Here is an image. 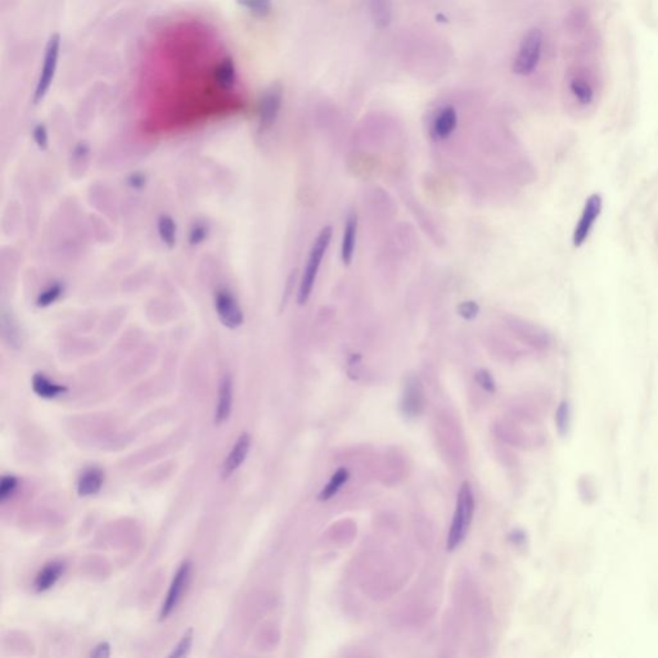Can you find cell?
Segmentation results:
<instances>
[{"mask_svg":"<svg viewBox=\"0 0 658 658\" xmlns=\"http://www.w3.org/2000/svg\"><path fill=\"white\" fill-rule=\"evenodd\" d=\"M457 122H458L457 111L452 109V106L445 107L440 111V113L433 121V135L440 139L449 137L454 131V129L457 128Z\"/></svg>","mask_w":658,"mask_h":658,"instance_id":"obj_16","label":"cell"},{"mask_svg":"<svg viewBox=\"0 0 658 658\" xmlns=\"http://www.w3.org/2000/svg\"><path fill=\"white\" fill-rule=\"evenodd\" d=\"M214 310L223 327L229 331H237L245 323V313L238 298L228 288H219L214 294Z\"/></svg>","mask_w":658,"mask_h":658,"instance_id":"obj_3","label":"cell"},{"mask_svg":"<svg viewBox=\"0 0 658 658\" xmlns=\"http://www.w3.org/2000/svg\"><path fill=\"white\" fill-rule=\"evenodd\" d=\"M157 234L160 241L168 250H173L177 245V226L174 217L162 214L157 219Z\"/></svg>","mask_w":658,"mask_h":658,"instance_id":"obj_17","label":"cell"},{"mask_svg":"<svg viewBox=\"0 0 658 658\" xmlns=\"http://www.w3.org/2000/svg\"><path fill=\"white\" fill-rule=\"evenodd\" d=\"M356 234H358V214L353 211L346 219L342 246H341V259L344 265H350L354 259Z\"/></svg>","mask_w":658,"mask_h":658,"instance_id":"obj_13","label":"cell"},{"mask_svg":"<svg viewBox=\"0 0 658 658\" xmlns=\"http://www.w3.org/2000/svg\"><path fill=\"white\" fill-rule=\"evenodd\" d=\"M65 572V563L61 560H53L47 563L35 578L34 588L38 593L50 590L61 579Z\"/></svg>","mask_w":658,"mask_h":658,"instance_id":"obj_12","label":"cell"},{"mask_svg":"<svg viewBox=\"0 0 658 658\" xmlns=\"http://www.w3.org/2000/svg\"><path fill=\"white\" fill-rule=\"evenodd\" d=\"M31 386L34 393L43 399H56L61 395L67 393L69 388L63 384H57L50 380L48 375L44 373H35L32 375Z\"/></svg>","mask_w":658,"mask_h":658,"instance_id":"obj_14","label":"cell"},{"mask_svg":"<svg viewBox=\"0 0 658 658\" xmlns=\"http://www.w3.org/2000/svg\"><path fill=\"white\" fill-rule=\"evenodd\" d=\"M59 53H61V36L58 34H53L50 36L45 54H44V61H43V69L40 71L39 79L36 84V89L34 93V103L38 105L45 96L48 94L50 87L53 84V80L56 76V71L58 67Z\"/></svg>","mask_w":658,"mask_h":658,"instance_id":"obj_5","label":"cell"},{"mask_svg":"<svg viewBox=\"0 0 658 658\" xmlns=\"http://www.w3.org/2000/svg\"><path fill=\"white\" fill-rule=\"evenodd\" d=\"M250 448H251V436L247 432L242 433L237 439L228 458L223 463V468H221L223 479L230 477L243 464L250 452Z\"/></svg>","mask_w":658,"mask_h":658,"instance_id":"obj_11","label":"cell"},{"mask_svg":"<svg viewBox=\"0 0 658 658\" xmlns=\"http://www.w3.org/2000/svg\"><path fill=\"white\" fill-rule=\"evenodd\" d=\"M282 106V87L274 84L267 89L260 103V127L269 129L278 118Z\"/></svg>","mask_w":658,"mask_h":658,"instance_id":"obj_8","label":"cell"},{"mask_svg":"<svg viewBox=\"0 0 658 658\" xmlns=\"http://www.w3.org/2000/svg\"><path fill=\"white\" fill-rule=\"evenodd\" d=\"M570 89L575 98L578 99L581 105H590L593 102L594 93L586 80L581 79V78L572 80Z\"/></svg>","mask_w":658,"mask_h":658,"instance_id":"obj_21","label":"cell"},{"mask_svg":"<svg viewBox=\"0 0 658 658\" xmlns=\"http://www.w3.org/2000/svg\"><path fill=\"white\" fill-rule=\"evenodd\" d=\"M331 239H332V228H331V226H325V228H323V229L320 230L319 236L316 237L314 245H313L311 250H310V254H309V259H307V263H306L304 274H303L301 282H300V287H298V294H297V303H298V305L306 304L307 300H309L310 296H311L313 288H314L315 281H316V275H318V272H319L322 260H323V257H325V251H327V248L329 247Z\"/></svg>","mask_w":658,"mask_h":658,"instance_id":"obj_2","label":"cell"},{"mask_svg":"<svg viewBox=\"0 0 658 658\" xmlns=\"http://www.w3.org/2000/svg\"><path fill=\"white\" fill-rule=\"evenodd\" d=\"M369 4L377 26H387L391 20V0H369Z\"/></svg>","mask_w":658,"mask_h":658,"instance_id":"obj_20","label":"cell"},{"mask_svg":"<svg viewBox=\"0 0 658 658\" xmlns=\"http://www.w3.org/2000/svg\"><path fill=\"white\" fill-rule=\"evenodd\" d=\"M190 573H192V563L189 560H184L179 566L177 573L174 575V579L171 581L166 598L164 600L160 611V619H167L175 611L189 585Z\"/></svg>","mask_w":658,"mask_h":658,"instance_id":"obj_6","label":"cell"},{"mask_svg":"<svg viewBox=\"0 0 658 658\" xmlns=\"http://www.w3.org/2000/svg\"><path fill=\"white\" fill-rule=\"evenodd\" d=\"M32 138H34V142L35 144L38 146L39 149L41 151H45L48 146H50V134H48V129L44 125V124H38L35 128H34V131H32Z\"/></svg>","mask_w":658,"mask_h":658,"instance_id":"obj_28","label":"cell"},{"mask_svg":"<svg viewBox=\"0 0 658 658\" xmlns=\"http://www.w3.org/2000/svg\"><path fill=\"white\" fill-rule=\"evenodd\" d=\"M208 237V226L204 223H195L189 229L188 242L190 246H198L204 243Z\"/></svg>","mask_w":658,"mask_h":658,"instance_id":"obj_25","label":"cell"},{"mask_svg":"<svg viewBox=\"0 0 658 658\" xmlns=\"http://www.w3.org/2000/svg\"><path fill=\"white\" fill-rule=\"evenodd\" d=\"M296 278H297V270L292 272V274L289 275V278H288V281H287L285 294H283V300H282V307H283V306L287 304V301L289 300L291 292L294 291V285H295Z\"/></svg>","mask_w":658,"mask_h":658,"instance_id":"obj_32","label":"cell"},{"mask_svg":"<svg viewBox=\"0 0 658 658\" xmlns=\"http://www.w3.org/2000/svg\"><path fill=\"white\" fill-rule=\"evenodd\" d=\"M474 380L486 393H495L496 384H495V380L492 377V372H489L487 369H480L474 375Z\"/></svg>","mask_w":658,"mask_h":658,"instance_id":"obj_27","label":"cell"},{"mask_svg":"<svg viewBox=\"0 0 658 658\" xmlns=\"http://www.w3.org/2000/svg\"><path fill=\"white\" fill-rule=\"evenodd\" d=\"M556 424L560 435H564L569 431L571 424V408L570 404L567 402H563L558 406L556 413Z\"/></svg>","mask_w":658,"mask_h":658,"instance_id":"obj_23","label":"cell"},{"mask_svg":"<svg viewBox=\"0 0 658 658\" xmlns=\"http://www.w3.org/2000/svg\"><path fill=\"white\" fill-rule=\"evenodd\" d=\"M109 655H111L109 653V644L103 641V643H99L98 646L91 650L90 657L106 658L109 657Z\"/></svg>","mask_w":658,"mask_h":658,"instance_id":"obj_31","label":"cell"},{"mask_svg":"<svg viewBox=\"0 0 658 658\" xmlns=\"http://www.w3.org/2000/svg\"><path fill=\"white\" fill-rule=\"evenodd\" d=\"M105 474L97 467H90L80 474L78 480V494L80 496L96 495L103 486Z\"/></svg>","mask_w":658,"mask_h":658,"instance_id":"obj_15","label":"cell"},{"mask_svg":"<svg viewBox=\"0 0 658 658\" xmlns=\"http://www.w3.org/2000/svg\"><path fill=\"white\" fill-rule=\"evenodd\" d=\"M17 486H19V480L16 476L13 474L3 476L0 481V501L4 503L8 501L17 490Z\"/></svg>","mask_w":658,"mask_h":658,"instance_id":"obj_24","label":"cell"},{"mask_svg":"<svg viewBox=\"0 0 658 658\" xmlns=\"http://www.w3.org/2000/svg\"><path fill=\"white\" fill-rule=\"evenodd\" d=\"M542 48V34L539 29H532L523 36L521 45L513 63V71L517 75H530L538 67Z\"/></svg>","mask_w":658,"mask_h":658,"instance_id":"obj_4","label":"cell"},{"mask_svg":"<svg viewBox=\"0 0 658 658\" xmlns=\"http://www.w3.org/2000/svg\"><path fill=\"white\" fill-rule=\"evenodd\" d=\"M128 184L129 187L133 188V189H142V188L146 186V177L140 173H135V174H131L130 177H128Z\"/></svg>","mask_w":658,"mask_h":658,"instance_id":"obj_30","label":"cell"},{"mask_svg":"<svg viewBox=\"0 0 658 658\" xmlns=\"http://www.w3.org/2000/svg\"><path fill=\"white\" fill-rule=\"evenodd\" d=\"M237 3L259 17L269 14L272 10V0H237Z\"/></svg>","mask_w":658,"mask_h":658,"instance_id":"obj_22","label":"cell"},{"mask_svg":"<svg viewBox=\"0 0 658 658\" xmlns=\"http://www.w3.org/2000/svg\"><path fill=\"white\" fill-rule=\"evenodd\" d=\"M473 513H474V498H473L471 485L468 482H463L457 496V505H455V512L452 517V527L446 541V549L450 551L457 549L467 538L471 527Z\"/></svg>","mask_w":658,"mask_h":658,"instance_id":"obj_1","label":"cell"},{"mask_svg":"<svg viewBox=\"0 0 658 658\" xmlns=\"http://www.w3.org/2000/svg\"><path fill=\"white\" fill-rule=\"evenodd\" d=\"M192 641H193V630L189 629L187 633L183 635L182 640L177 643V647L170 653V657L179 658L188 656V653H189V650H190V647H192Z\"/></svg>","mask_w":658,"mask_h":658,"instance_id":"obj_26","label":"cell"},{"mask_svg":"<svg viewBox=\"0 0 658 658\" xmlns=\"http://www.w3.org/2000/svg\"><path fill=\"white\" fill-rule=\"evenodd\" d=\"M479 313H480V306L474 301H464L458 306V314L465 320L474 319Z\"/></svg>","mask_w":658,"mask_h":658,"instance_id":"obj_29","label":"cell"},{"mask_svg":"<svg viewBox=\"0 0 658 658\" xmlns=\"http://www.w3.org/2000/svg\"><path fill=\"white\" fill-rule=\"evenodd\" d=\"M233 395H234V384L233 378L229 373H226L220 382L217 390V403L215 409V423L221 424L226 422L232 414L233 408Z\"/></svg>","mask_w":658,"mask_h":658,"instance_id":"obj_10","label":"cell"},{"mask_svg":"<svg viewBox=\"0 0 658 658\" xmlns=\"http://www.w3.org/2000/svg\"><path fill=\"white\" fill-rule=\"evenodd\" d=\"M424 408L422 384L418 378H409L405 384L403 399H402V412L406 418L418 417Z\"/></svg>","mask_w":658,"mask_h":658,"instance_id":"obj_9","label":"cell"},{"mask_svg":"<svg viewBox=\"0 0 658 658\" xmlns=\"http://www.w3.org/2000/svg\"><path fill=\"white\" fill-rule=\"evenodd\" d=\"M349 479H350L349 470H346L344 467L338 468L337 471L334 472L333 476L331 477V480L327 483L325 489L320 492L318 499L322 501H329L331 498H333L334 495L342 489V486L346 482L349 481Z\"/></svg>","mask_w":658,"mask_h":658,"instance_id":"obj_18","label":"cell"},{"mask_svg":"<svg viewBox=\"0 0 658 658\" xmlns=\"http://www.w3.org/2000/svg\"><path fill=\"white\" fill-rule=\"evenodd\" d=\"M602 206H603V199L598 193L591 195L586 199L584 208H582V212H581V217L579 219V223H578V226L573 230V234H572L573 246H582L586 242L593 228L595 226V221L600 217Z\"/></svg>","mask_w":658,"mask_h":658,"instance_id":"obj_7","label":"cell"},{"mask_svg":"<svg viewBox=\"0 0 658 658\" xmlns=\"http://www.w3.org/2000/svg\"><path fill=\"white\" fill-rule=\"evenodd\" d=\"M65 292V285L59 282H54L41 289L39 295L36 296L35 304L39 309H47L53 304H56Z\"/></svg>","mask_w":658,"mask_h":658,"instance_id":"obj_19","label":"cell"}]
</instances>
